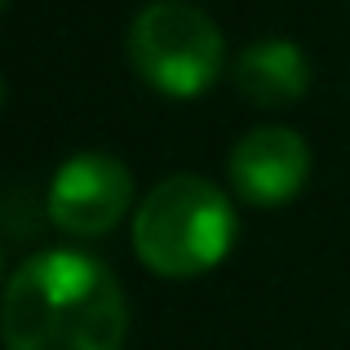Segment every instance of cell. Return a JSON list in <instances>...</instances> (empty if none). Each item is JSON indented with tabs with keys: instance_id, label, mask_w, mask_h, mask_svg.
I'll list each match as a JSON object with an SVG mask.
<instances>
[{
	"instance_id": "cell-1",
	"label": "cell",
	"mask_w": 350,
	"mask_h": 350,
	"mask_svg": "<svg viewBox=\"0 0 350 350\" xmlns=\"http://www.w3.org/2000/svg\"><path fill=\"white\" fill-rule=\"evenodd\" d=\"M0 337L9 350H120L129 337V297L103 257L44 248L9 275Z\"/></svg>"
},
{
	"instance_id": "cell-2",
	"label": "cell",
	"mask_w": 350,
	"mask_h": 350,
	"mask_svg": "<svg viewBox=\"0 0 350 350\" xmlns=\"http://www.w3.org/2000/svg\"><path fill=\"white\" fill-rule=\"evenodd\" d=\"M239 213L217 182L173 173L133 208V257L160 280H200L231 257Z\"/></svg>"
},
{
	"instance_id": "cell-3",
	"label": "cell",
	"mask_w": 350,
	"mask_h": 350,
	"mask_svg": "<svg viewBox=\"0 0 350 350\" xmlns=\"http://www.w3.org/2000/svg\"><path fill=\"white\" fill-rule=\"evenodd\" d=\"M226 40L191 0H151L129 23V67L146 89L173 103L208 94L222 76Z\"/></svg>"
},
{
	"instance_id": "cell-4",
	"label": "cell",
	"mask_w": 350,
	"mask_h": 350,
	"mask_svg": "<svg viewBox=\"0 0 350 350\" xmlns=\"http://www.w3.org/2000/svg\"><path fill=\"white\" fill-rule=\"evenodd\" d=\"M133 208V173L120 155L80 151L58 164L44 191V213L71 239H98L116 231Z\"/></svg>"
},
{
	"instance_id": "cell-5",
	"label": "cell",
	"mask_w": 350,
	"mask_h": 350,
	"mask_svg": "<svg viewBox=\"0 0 350 350\" xmlns=\"http://www.w3.org/2000/svg\"><path fill=\"white\" fill-rule=\"evenodd\" d=\"M226 178H231L235 196L244 204L284 208L301 196V187L310 178V146L297 129H284V124L248 129L231 146Z\"/></svg>"
},
{
	"instance_id": "cell-6",
	"label": "cell",
	"mask_w": 350,
	"mask_h": 350,
	"mask_svg": "<svg viewBox=\"0 0 350 350\" xmlns=\"http://www.w3.org/2000/svg\"><path fill=\"white\" fill-rule=\"evenodd\" d=\"M235 89L244 103L262 107V111H284V107L301 103L310 89L306 49L297 40H284V36L253 40L235 58Z\"/></svg>"
},
{
	"instance_id": "cell-7",
	"label": "cell",
	"mask_w": 350,
	"mask_h": 350,
	"mask_svg": "<svg viewBox=\"0 0 350 350\" xmlns=\"http://www.w3.org/2000/svg\"><path fill=\"white\" fill-rule=\"evenodd\" d=\"M0 275H5V253H0Z\"/></svg>"
},
{
	"instance_id": "cell-8",
	"label": "cell",
	"mask_w": 350,
	"mask_h": 350,
	"mask_svg": "<svg viewBox=\"0 0 350 350\" xmlns=\"http://www.w3.org/2000/svg\"><path fill=\"white\" fill-rule=\"evenodd\" d=\"M5 9H9V0H0V14H5Z\"/></svg>"
},
{
	"instance_id": "cell-9",
	"label": "cell",
	"mask_w": 350,
	"mask_h": 350,
	"mask_svg": "<svg viewBox=\"0 0 350 350\" xmlns=\"http://www.w3.org/2000/svg\"><path fill=\"white\" fill-rule=\"evenodd\" d=\"M0 103H5V85H0Z\"/></svg>"
}]
</instances>
